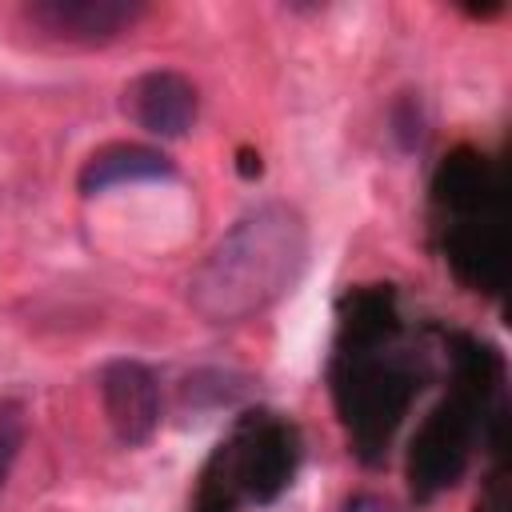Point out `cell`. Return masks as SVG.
<instances>
[{
  "label": "cell",
  "mask_w": 512,
  "mask_h": 512,
  "mask_svg": "<svg viewBox=\"0 0 512 512\" xmlns=\"http://www.w3.org/2000/svg\"><path fill=\"white\" fill-rule=\"evenodd\" d=\"M300 432L276 412H244L212 448L196 484V512H240L272 504L296 476Z\"/></svg>",
  "instance_id": "cell-5"
},
{
  "label": "cell",
  "mask_w": 512,
  "mask_h": 512,
  "mask_svg": "<svg viewBox=\"0 0 512 512\" xmlns=\"http://www.w3.org/2000/svg\"><path fill=\"white\" fill-rule=\"evenodd\" d=\"M124 112L160 140H180L192 132L200 116V92L196 84L176 68H152L140 72L124 88Z\"/></svg>",
  "instance_id": "cell-8"
},
{
  "label": "cell",
  "mask_w": 512,
  "mask_h": 512,
  "mask_svg": "<svg viewBox=\"0 0 512 512\" xmlns=\"http://www.w3.org/2000/svg\"><path fill=\"white\" fill-rule=\"evenodd\" d=\"M100 404L112 436L124 448H140L160 428V380L140 360H108L100 368Z\"/></svg>",
  "instance_id": "cell-7"
},
{
  "label": "cell",
  "mask_w": 512,
  "mask_h": 512,
  "mask_svg": "<svg viewBox=\"0 0 512 512\" xmlns=\"http://www.w3.org/2000/svg\"><path fill=\"white\" fill-rule=\"evenodd\" d=\"M144 0H32L24 4V20L52 40L64 44H112L144 20Z\"/></svg>",
  "instance_id": "cell-6"
},
{
  "label": "cell",
  "mask_w": 512,
  "mask_h": 512,
  "mask_svg": "<svg viewBox=\"0 0 512 512\" xmlns=\"http://www.w3.org/2000/svg\"><path fill=\"white\" fill-rule=\"evenodd\" d=\"M432 228L444 264L472 288L496 296L504 284V184L472 148L452 152L432 180Z\"/></svg>",
  "instance_id": "cell-4"
},
{
  "label": "cell",
  "mask_w": 512,
  "mask_h": 512,
  "mask_svg": "<svg viewBox=\"0 0 512 512\" xmlns=\"http://www.w3.org/2000/svg\"><path fill=\"white\" fill-rule=\"evenodd\" d=\"M308 220L288 200H264L232 220L188 276V308L204 324H244L280 304L308 268Z\"/></svg>",
  "instance_id": "cell-2"
},
{
  "label": "cell",
  "mask_w": 512,
  "mask_h": 512,
  "mask_svg": "<svg viewBox=\"0 0 512 512\" xmlns=\"http://www.w3.org/2000/svg\"><path fill=\"white\" fill-rule=\"evenodd\" d=\"M176 176L172 156H164L160 148L148 144H108L100 152H92L76 176V188L84 196L120 188V184H140V180H168Z\"/></svg>",
  "instance_id": "cell-9"
},
{
  "label": "cell",
  "mask_w": 512,
  "mask_h": 512,
  "mask_svg": "<svg viewBox=\"0 0 512 512\" xmlns=\"http://www.w3.org/2000/svg\"><path fill=\"white\" fill-rule=\"evenodd\" d=\"M340 512H396V504H388V500L376 496V492H356V496L344 500Z\"/></svg>",
  "instance_id": "cell-12"
},
{
  "label": "cell",
  "mask_w": 512,
  "mask_h": 512,
  "mask_svg": "<svg viewBox=\"0 0 512 512\" xmlns=\"http://www.w3.org/2000/svg\"><path fill=\"white\" fill-rule=\"evenodd\" d=\"M24 440H28V408L20 400H0V488L12 476Z\"/></svg>",
  "instance_id": "cell-10"
},
{
  "label": "cell",
  "mask_w": 512,
  "mask_h": 512,
  "mask_svg": "<svg viewBox=\"0 0 512 512\" xmlns=\"http://www.w3.org/2000/svg\"><path fill=\"white\" fill-rule=\"evenodd\" d=\"M344 304L348 316L340 320L332 356V396L356 456L376 464L428 380V356L400 340L404 328L388 288L348 292Z\"/></svg>",
  "instance_id": "cell-1"
},
{
  "label": "cell",
  "mask_w": 512,
  "mask_h": 512,
  "mask_svg": "<svg viewBox=\"0 0 512 512\" xmlns=\"http://www.w3.org/2000/svg\"><path fill=\"white\" fill-rule=\"evenodd\" d=\"M392 132L404 140V148H420V140H424V116H420V104L416 100H400L396 108H392Z\"/></svg>",
  "instance_id": "cell-11"
},
{
  "label": "cell",
  "mask_w": 512,
  "mask_h": 512,
  "mask_svg": "<svg viewBox=\"0 0 512 512\" xmlns=\"http://www.w3.org/2000/svg\"><path fill=\"white\" fill-rule=\"evenodd\" d=\"M452 360H456L452 392L432 408V416L412 436L408 480L416 500H432L436 492L452 488L464 476L476 444H488L492 452L504 448L508 396H504L500 352L472 336H460Z\"/></svg>",
  "instance_id": "cell-3"
}]
</instances>
